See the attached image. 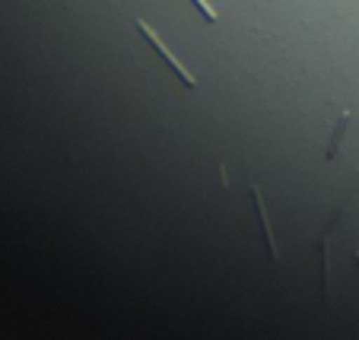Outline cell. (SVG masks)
Wrapping results in <instances>:
<instances>
[{"mask_svg": "<svg viewBox=\"0 0 359 340\" xmlns=\"http://www.w3.org/2000/svg\"><path fill=\"white\" fill-rule=\"evenodd\" d=\"M137 29H140V32H143V39H147V41H149V48H153V51H156V55H159V57H163V61H165V64H169V67H172V74H175V76H178V80H182V86L194 89V86H197V80H194V76H191V74H188V67H184V64H182V61H178V57H175V55H172L169 48H165V45H163V39H159V35H156V32H153V26H149V22H143V20H137Z\"/></svg>", "mask_w": 359, "mask_h": 340, "instance_id": "7a4b0ae2", "label": "cell"}, {"mask_svg": "<svg viewBox=\"0 0 359 340\" xmlns=\"http://www.w3.org/2000/svg\"><path fill=\"white\" fill-rule=\"evenodd\" d=\"M248 198H251V204H255V217H258V223H261V236H264V242H267V252H271L273 261H280V248H277V242H273V229H271V219H267L264 198H261L258 184H248Z\"/></svg>", "mask_w": 359, "mask_h": 340, "instance_id": "3957f363", "label": "cell"}, {"mask_svg": "<svg viewBox=\"0 0 359 340\" xmlns=\"http://www.w3.org/2000/svg\"><path fill=\"white\" fill-rule=\"evenodd\" d=\"M346 200H350V198H344L337 207H334L331 219L325 223V229H321V236H318V254H321V293H325V302L331 299V236H334V226L340 223V217H344V210H346Z\"/></svg>", "mask_w": 359, "mask_h": 340, "instance_id": "6da1fadb", "label": "cell"}, {"mask_svg": "<svg viewBox=\"0 0 359 340\" xmlns=\"http://www.w3.org/2000/svg\"><path fill=\"white\" fill-rule=\"evenodd\" d=\"M191 4H194V10H197V13H201L207 22H217V20H219V13L210 7V4H207V0H191Z\"/></svg>", "mask_w": 359, "mask_h": 340, "instance_id": "5b68a950", "label": "cell"}, {"mask_svg": "<svg viewBox=\"0 0 359 340\" xmlns=\"http://www.w3.org/2000/svg\"><path fill=\"white\" fill-rule=\"evenodd\" d=\"M350 121H353L350 111H340V115H337V124H334V134H331V143H327V150H325V159H334L340 153V143H344Z\"/></svg>", "mask_w": 359, "mask_h": 340, "instance_id": "277c9868", "label": "cell"}]
</instances>
